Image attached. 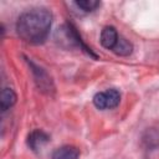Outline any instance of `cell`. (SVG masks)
I'll list each match as a JSON object with an SVG mask.
<instances>
[{"label":"cell","mask_w":159,"mask_h":159,"mask_svg":"<svg viewBox=\"0 0 159 159\" xmlns=\"http://www.w3.org/2000/svg\"><path fill=\"white\" fill-rule=\"evenodd\" d=\"M52 14L45 7L24 11L16 21V32L21 40L31 45L43 43L50 34Z\"/></svg>","instance_id":"obj_1"},{"label":"cell","mask_w":159,"mask_h":159,"mask_svg":"<svg viewBox=\"0 0 159 159\" xmlns=\"http://www.w3.org/2000/svg\"><path fill=\"white\" fill-rule=\"evenodd\" d=\"M58 32H61V34L63 35V37L67 40V42H68L71 46L80 47V50H82L86 55H88L89 57H92V58H94V60L98 58V55L82 40L81 34L78 32L77 27H76L72 22H66V24L61 27V30H60Z\"/></svg>","instance_id":"obj_2"},{"label":"cell","mask_w":159,"mask_h":159,"mask_svg":"<svg viewBox=\"0 0 159 159\" xmlns=\"http://www.w3.org/2000/svg\"><path fill=\"white\" fill-rule=\"evenodd\" d=\"M25 60H26V62H27V65L32 72L34 81H35L37 88L46 94H51L55 91V86H53V81H52L51 76L48 75V72L43 67L36 65L32 60H30L27 57H25Z\"/></svg>","instance_id":"obj_3"},{"label":"cell","mask_w":159,"mask_h":159,"mask_svg":"<svg viewBox=\"0 0 159 159\" xmlns=\"http://www.w3.org/2000/svg\"><path fill=\"white\" fill-rule=\"evenodd\" d=\"M120 102V92L116 88H109L103 92H98L93 96V104L98 109H113Z\"/></svg>","instance_id":"obj_4"},{"label":"cell","mask_w":159,"mask_h":159,"mask_svg":"<svg viewBox=\"0 0 159 159\" xmlns=\"http://www.w3.org/2000/svg\"><path fill=\"white\" fill-rule=\"evenodd\" d=\"M48 142H50V135H48L46 132L41 130V129H35V130H32V132L27 135V140H26L29 148H30L32 152H36V153H37L43 145H46Z\"/></svg>","instance_id":"obj_5"},{"label":"cell","mask_w":159,"mask_h":159,"mask_svg":"<svg viewBox=\"0 0 159 159\" xmlns=\"http://www.w3.org/2000/svg\"><path fill=\"white\" fill-rule=\"evenodd\" d=\"M118 39H119V36H118V32H117L116 27H113V26H104L103 30L101 31L99 42H101V45L104 48L113 50V47L116 46Z\"/></svg>","instance_id":"obj_6"},{"label":"cell","mask_w":159,"mask_h":159,"mask_svg":"<svg viewBox=\"0 0 159 159\" xmlns=\"http://www.w3.org/2000/svg\"><path fill=\"white\" fill-rule=\"evenodd\" d=\"M142 144L145 150H155L159 148V129L148 128L142 134Z\"/></svg>","instance_id":"obj_7"},{"label":"cell","mask_w":159,"mask_h":159,"mask_svg":"<svg viewBox=\"0 0 159 159\" xmlns=\"http://www.w3.org/2000/svg\"><path fill=\"white\" fill-rule=\"evenodd\" d=\"M78 157H80V149L77 147L62 145L52 153L51 159H78Z\"/></svg>","instance_id":"obj_8"},{"label":"cell","mask_w":159,"mask_h":159,"mask_svg":"<svg viewBox=\"0 0 159 159\" xmlns=\"http://www.w3.org/2000/svg\"><path fill=\"white\" fill-rule=\"evenodd\" d=\"M17 101V96L15 93V91L10 87H5L1 89L0 93V109L2 112H6L7 109H10Z\"/></svg>","instance_id":"obj_9"},{"label":"cell","mask_w":159,"mask_h":159,"mask_svg":"<svg viewBox=\"0 0 159 159\" xmlns=\"http://www.w3.org/2000/svg\"><path fill=\"white\" fill-rule=\"evenodd\" d=\"M117 56H122V57H125V56H129L132 52H133V45L124 37L119 36L116 46L113 47L112 50Z\"/></svg>","instance_id":"obj_10"},{"label":"cell","mask_w":159,"mask_h":159,"mask_svg":"<svg viewBox=\"0 0 159 159\" xmlns=\"http://www.w3.org/2000/svg\"><path fill=\"white\" fill-rule=\"evenodd\" d=\"M75 5L84 12H92L101 6V1H98V0H78V1H75Z\"/></svg>","instance_id":"obj_11"}]
</instances>
